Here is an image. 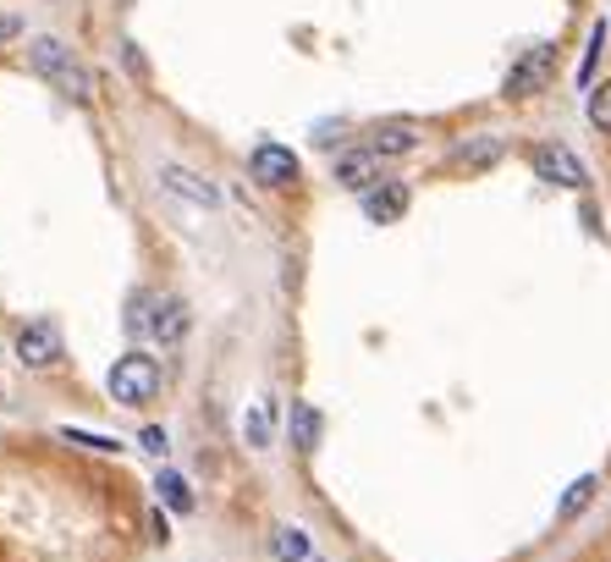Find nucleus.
Wrapping results in <instances>:
<instances>
[{
    "label": "nucleus",
    "mask_w": 611,
    "mask_h": 562,
    "mask_svg": "<svg viewBox=\"0 0 611 562\" xmlns=\"http://www.w3.org/2000/svg\"><path fill=\"white\" fill-rule=\"evenodd\" d=\"M551 72H557V45H529L518 61H512V72H507V100H529L535 89H546L551 84Z\"/></svg>",
    "instance_id": "3"
},
{
    "label": "nucleus",
    "mask_w": 611,
    "mask_h": 562,
    "mask_svg": "<svg viewBox=\"0 0 611 562\" xmlns=\"http://www.w3.org/2000/svg\"><path fill=\"white\" fill-rule=\"evenodd\" d=\"M606 34H611V23H595L589 50H584V66H578V84H589V77H595V61H600V50H606Z\"/></svg>",
    "instance_id": "20"
},
{
    "label": "nucleus",
    "mask_w": 611,
    "mask_h": 562,
    "mask_svg": "<svg viewBox=\"0 0 611 562\" xmlns=\"http://www.w3.org/2000/svg\"><path fill=\"white\" fill-rule=\"evenodd\" d=\"M298 172H303V166H298V154H292L287 143H259L253 160H248V177L265 183V188H292Z\"/></svg>",
    "instance_id": "5"
},
{
    "label": "nucleus",
    "mask_w": 611,
    "mask_h": 562,
    "mask_svg": "<svg viewBox=\"0 0 611 562\" xmlns=\"http://www.w3.org/2000/svg\"><path fill=\"white\" fill-rule=\"evenodd\" d=\"M529 166H535V177H546L551 188H584V183H589L584 160H578L568 143H540V149L529 154Z\"/></svg>",
    "instance_id": "4"
},
{
    "label": "nucleus",
    "mask_w": 611,
    "mask_h": 562,
    "mask_svg": "<svg viewBox=\"0 0 611 562\" xmlns=\"http://www.w3.org/2000/svg\"><path fill=\"white\" fill-rule=\"evenodd\" d=\"M496 160H501V138H469V143H458V166H469V172L496 166Z\"/></svg>",
    "instance_id": "15"
},
{
    "label": "nucleus",
    "mask_w": 611,
    "mask_h": 562,
    "mask_svg": "<svg viewBox=\"0 0 611 562\" xmlns=\"http://www.w3.org/2000/svg\"><path fill=\"white\" fill-rule=\"evenodd\" d=\"M320 430H325L320 409H314V403H292V447H298V452H314V447H320Z\"/></svg>",
    "instance_id": "12"
},
{
    "label": "nucleus",
    "mask_w": 611,
    "mask_h": 562,
    "mask_svg": "<svg viewBox=\"0 0 611 562\" xmlns=\"http://www.w3.org/2000/svg\"><path fill=\"white\" fill-rule=\"evenodd\" d=\"M154 491H160V502H165L171 513H194V491H188V479H183V474H171V469H160V479H154Z\"/></svg>",
    "instance_id": "13"
},
{
    "label": "nucleus",
    "mask_w": 611,
    "mask_h": 562,
    "mask_svg": "<svg viewBox=\"0 0 611 562\" xmlns=\"http://www.w3.org/2000/svg\"><path fill=\"white\" fill-rule=\"evenodd\" d=\"M242 441L248 447H271V414L265 409H248L242 414Z\"/></svg>",
    "instance_id": "17"
},
{
    "label": "nucleus",
    "mask_w": 611,
    "mask_h": 562,
    "mask_svg": "<svg viewBox=\"0 0 611 562\" xmlns=\"http://www.w3.org/2000/svg\"><path fill=\"white\" fill-rule=\"evenodd\" d=\"M149 540H154V546H165V540H171V524H165V513H160V508L149 513Z\"/></svg>",
    "instance_id": "22"
},
{
    "label": "nucleus",
    "mask_w": 611,
    "mask_h": 562,
    "mask_svg": "<svg viewBox=\"0 0 611 562\" xmlns=\"http://www.w3.org/2000/svg\"><path fill=\"white\" fill-rule=\"evenodd\" d=\"M149 337L154 342H183L188 337V303L183 298H149Z\"/></svg>",
    "instance_id": "7"
},
{
    "label": "nucleus",
    "mask_w": 611,
    "mask_h": 562,
    "mask_svg": "<svg viewBox=\"0 0 611 562\" xmlns=\"http://www.w3.org/2000/svg\"><path fill=\"white\" fill-rule=\"evenodd\" d=\"M595 491H600V479H595V474H578L573 486H568V497L557 502V519H578V513L595 502Z\"/></svg>",
    "instance_id": "14"
},
{
    "label": "nucleus",
    "mask_w": 611,
    "mask_h": 562,
    "mask_svg": "<svg viewBox=\"0 0 611 562\" xmlns=\"http://www.w3.org/2000/svg\"><path fill=\"white\" fill-rule=\"evenodd\" d=\"M28 66L45 77V84H55L66 100H77V105L95 100V77L72 61V50H66L61 39H34V45H28Z\"/></svg>",
    "instance_id": "1"
},
{
    "label": "nucleus",
    "mask_w": 611,
    "mask_h": 562,
    "mask_svg": "<svg viewBox=\"0 0 611 562\" xmlns=\"http://www.w3.org/2000/svg\"><path fill=\"white\" fill-rule=\"evenodd\" d=\"M381 160H386V154H375V149H353V154H341V160H336V183H341V188H353V193H370V188L381 183Z\"/></svg>",
    "instance_id": "8"
},
{
    "label": "nucleus",
    "mask_w": 611,
    "mask_h": 562,
    "mask_svg": "<svg viewBox=\"0 0 611 562\" xmlns=\"http://www.w3.org/2000/svg\"><path fill=\"white\" fill-rule=\"evenodd\" d=\"M138 441H144V452H154V458H165V447H171V441H165V430H160V425H149V430H144V436H138Z\"/></svg>",
    "instance_id": "21"
},
{
    "label": "nucleus",
    "mask_w": 611,
    "mask_h": 562,
    "mask_svg": "<svg viewBox=\"0 0 611 562\" xmlns=\"http://www.w3.org/2000/svg\"><path fill=\"white\" fill-rule=\"evenodd\" d=\"M55 359H61V332L50 320H34V326L17 332V364L23 370H50Z\"/></svg>",
    "instance_id": "6"
},
{
    "label": "nucleus",
    "mask_w": 611,
    "mask_h": 562,
    "mask_svg": "<svg viewBox=\"0 0 611 562\" xmlns=\"http://www.w3.org/2000/svg\"><path fill=\"white\" fill-rule=\"evenodd\" d=\"M61 441H77V447H95V452H122V441L116 436H100V430H61Z\"/></svg>",
    "instance_id": "19"
},
{
    "label": "nucleus",
    "mask_w": 611,
    "mask_h": 562,
    "mask_svg": "<svg viewBox=\"0 0 611 562\" xmlns=\"http://www.w3.org/2000/svg\"><path fill=\"white\" fill-rule=\"evenodd\" d=\"M271 551H276V562H303V557H309V535L292 529V524H282V529L271 535Z\"/></svg>",
    "instance_id": "16"
},
{
    "label": "nucleus",
    "mask_w": 611,
    "mask_h": 562,
    "mask_svg": "<svg viewBox=\"0 0 611 562\" xmlns=\"http://www.w3.org/2000/svg\"><path fill=\"white\" fill-rule=\"evenodd\" d=\"M589 122L600 127V133H611V77L600 89H589Z\"/></svg>",
    "instance_id": "18"
},
{
    "label": "nucleus",
    "mask_w": 611,
    "mask_h": 562,
    "mask_svg": "<svg viewBox=\"0 0 611 562\" xmlns=\"http://www.w3.org/2000/svg\"><path fill=\"white\" fill-rule=\"evenodd\" d=\"M105 386H111L116 403L144 409V403H154V397H160V364H154L149 353H122V359L111 364Z\"/></svg>",
    "instance_id": "2"
},
{
    "label": "nucleus",
    "mask_w": 611,
    "mask_h": 562,
    "mask_svg": "<svg viewBox=\"0 0 611 562\" xmlns=\"http://www.w3.org/2000/svg\"><path fill=\"white\" fill-rule=\"evenodd\" d=\"M370 149L386 154V160H391V154H413V149H419V133H413L408 122H386V127L370 133Z\"/></svg>",
    "instance_id": "10"
},
{
    "label": "nucleus",
    "mask_w": 611,
    "mask_h": 562,
    "mask_svg": "<svg viewBox=\"0 0 611 562\" xmlns=\"http://www.w3.org/2000/svg\"><path fill=\"white\" fill-rule=\"evenodd\" d=\"M160 183H165L171 193H183V199H194V204H204V210L215 204V188H210V183H199V177H194L188 166H165V172H160Z\"/></svg>",
    "instance_id": "11"
},
{
    "label": "nucleus",
    "mask_w": 611,
    "mask_h": 562,
    "mask_svg": "<svg viewBox=\"0 0 611 562\" xmlns=\"http://www.w3.org/2000/svg\"><path fill=\"white\" fill-rule=\"evenodd\" d=\"M364 215L381 221V226H386V221H402V215H408V188H402V183H375V188L364 193Z\"/></svg>",
    "instance_id": "9"
}]
</instances>
